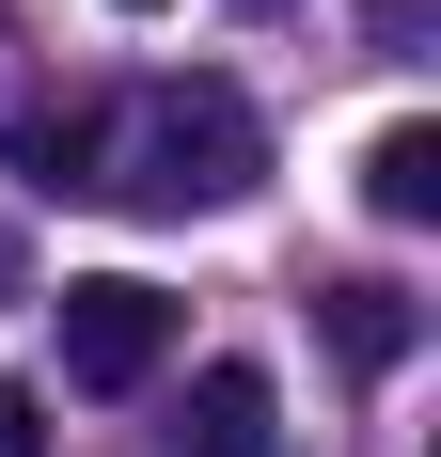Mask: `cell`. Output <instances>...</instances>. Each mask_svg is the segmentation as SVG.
<instances>
[{
    "label": "cell",
    "mask_w": 441,
    "mask_h": 457,
    "mask_svg": "<svg viewBox=\"0 0 441 457\" xmlns=\"http://www.w3.org/2000/svg\"><path fill=\"white\" fill-rule=\"evenodd\" d=\"M0 457H47V426H32V395L0 378Z\"/></svg>",
    "instance_id": "obj_7"
},
{
    "label": "cell",
    "mask_w": 441,
    "mask_h": 457,
    "mask_svg": "<svg viewBox=\"0 0 441 457\" xmlns=\"http://www.w3.org/2000/svg\"><path fill=\"white\" fill-rule=\"evenodd\" d=\"M111 16H158V0H111Z\"/></svg>",
    "instance_id": "obj_9"
},
{
    "label": "cell",
    "mask_w": 441,
    "mask_h": 457,
    "mask_svg": "<svg viewBox=\"0 0 441 457\" xmlns=\"http://www.w3.org/2000/svg\"><path fill=\"white\" fill-rule=\"evenodd\" d=\"M362 205H379V221H441V127L426 111L362 142Z\"/></svg>",
    "instance_id": "obj_4"
},
{
    "label": "cell",
    "mask_w": 441,
    "mask_h": 457,
    "mask_svg": "<svg viewBox=\"0 0 441 457\" xmlns=\"http://www.w3.org/2000/svg\"><path fill=\"white\" fill-rule=\"evenodd\" d=\"M268 174V127L237 79H174L127 111V158H95V189H127V205H158V221H189V205H237V189Z\"/></svg>",
    "instance_id": "obj_1"
},
{
    "label": "cell",
    "mask_w": 441,
    "mask_h": 457,
    "mask_svg": "<svg viewBox=\"0 0 441 457\" xmlns=\"http://www.w3.org/2000/svg\"><path fill=\"white\" fill-rule=\"evenodd\" d=\"M47 316H63V378H79V395H142V378L174 363V300L142 269H79Z\"/></svg>",
    "instance_id": "obj_2"
},
{
    "label": "cell",
    "mask_w": 441,
    "mask_h": 457,
    "mask_svg": "<svg viewBox=\"0 0 441 457\" xmlns=\"http://www.w3.org/2000/svg\"><path fill=\"white\" fill-rule=\"evenodd\" d=\"M0 284H16V221H0Z\"/></svg>",
    "instance_id": "obj_8"
},
{
    "label": "cell",
    "mask_w": 441,
    "mask_h": 457,
    "mask_svg": "<svg viewBox=\"0 0 441 457\" xmlns=\"http://www.w3.org/2000/svg\"><path fill=\"white\" fill-rule=\"evenodd\" d=\"M174 457H268V378L253 363H205L174 411Z\"/></svg>",
    "instance_id": "obj_3"
},
{
    "label": "cell",
    "mask_w": 441,
    "mask_h": 457,
    "mask_svg": "<svg viewBox=\"0 0 441 457\" xmlns=\"http://www.w3.org/2000/svg\"><path fill=\"white\" fill-rule=\"evenodd\" d=\"M95 158H111V111H32L16 127V174H47V189H95Z\"/></svg>",
    "instance_id": "obj_6"
},
{
    "label": "cell",
    "mask_w": 441,
    "mask_h": 457,
    "mask_svg": "<svg viewBox=\"0 0 441 457\" xmlns=\"http://www.w3.org/2000/svg\"><path fill=\"white\" fill-rule=\"evenodd\" d=\"M315 300H331V347H347L362 378L410 363V300H395V284H315Z\"/></svg>",
    "instance_id": "obj_5"
}]
</instances>
